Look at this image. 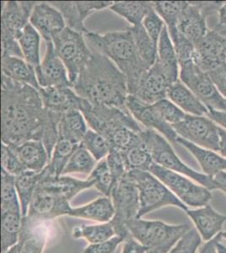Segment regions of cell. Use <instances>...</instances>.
Wrapping results in <instances>:
<instances>
[{
    "label": "cell",
    "mask_w": 226,
    "mask_h": 253,
    "mask_svg": "<svg viewBox=\"0 0 226 253\" xmlns=\"http://www.w3.org/2000/svg\"><path fill=\"white\" fill-rule=\"evenodd\" d=\"M63 115L47 112L39 90L1 77V138L14 146L29 140H40L51 159L58 139V125Z\"/></svg>",
    "instance_id": "cell-1"
},
{
    "label": "cell",
    "mask_w": 226,
    "mask_h": 253,
    "mask_svg": "<svg viewBox=\"0 0 226 253\" xmlns=\"http://www.w3.org/2000/svg\"><path fill=\"white\" fill-rule=\"evenodd\" d=\"M72 88L93 106H108L129 111L126 107L129 95L126 76L111 59L99 52H92L89 62Z\"/></svg>",
    "instance_id": "cell-2"
},
{
    "label": "cell",
    "mask_w": 226,
    "mask_h": 253,
    "mask_svg": "<svg viewBox=\"0 0 226 253\" xmlns=\"http://www.w3.org/2000/svg\"><path fill=\"white\" fill-rule=\"evenodd\" d=\"M84 36L92 52L106 56L126 76L129 95H134L141 76L149 68L138 55L130 27L105 34L89 32Z\"/></svg>",
    "instance_id": "cell-3"
},
{
    "label": "cell",
    "mask_w": 226,
    "mask_h": 253,
    "mask_svg": "<svg viewBox=\"0 0 226 253\" xmlns=\"http://www.w3.org/2000/svg\"><path fill=\"white\" fill-rule=\"evenodd\" d=\"M130 236L149 251L168 253L191 227L187 224H169L160 220L135 218L127 223Z\"/></svg>",
    "instance_id": "cell-4"
},
{
    "label": "cell",
    "mask_w": 226,
    "mask_h": 253,
    "mask_svg": "<svg viewBox=\"0 0 226 253\" xmlns=\"http://www.w3.org/2000/svg\"><path fill=\"white\" fill-rule=\"evenodd\" d=\"M140 136L143 143L149 149L155 164L185 175L210 191L217 190L214 178L203 173L198 172L185 164L176 154L171 143L158 133L157 131L143 128Z\"/></svg>",
    "instance_id": "cell-5"
},
{
    "label": "cell",
    "mask_w": 226,
    "mask_h": 253,
    "mask_svg": "<svg viewBox=\"0 0 226 253\" xmlns=\"http://www.w3.org/2000/svg\"><path fill=\"white\" fill-rule=\"evenodd\" d=\"M137 185L140 209L137 218L166 206H173L186 212L188 208L178 199L162 181L146 170H134L128 172Z\"/></svg>",
    "instance_id": "cell-6"
},
{
    "label": "cell",
    "mask_w": 226,
    "mask_h": 253,
    "mask_svg": "<svg viewBox=\"0 0 226 253\" xmlns=\"http://www.w3.org/2000/svg\"><path fill=\"white\" fill-rule=\"evenodd\" d=\"M111 199L115 213L110 222L114 227L116 235L126 240L131 236L127 228V223L137 218L140 209L137 185L128 173L115 185L111 193Z\"/></svg>",
    "instance_id": "cell-7"
},
{
    "label": "cell",
    "mask_w": 226,
    "mask_h": 253,
    "mask_svg": "<svg viewBox=\"0 0 226 253\" xmlns=\"http://www.w3.org/2000/svg\"><path fill=\"white\" fill-rule=\"evenodd\" d=\"M55 52L63 61L72 84L89 62L92 51L86 42L84 34L65 27L52 38Z\"/></svg>",
    "instance_id": "cell-8"
},
{
    "label": "cell",
    "mask_w": 226,
    "mask_h": 253,
    "mask_svg": "<svg viewBox=\"0 0 226 253\" xmlns=\"http://www.w3.org/2000/svg\"><path fill=\"white\" fill-rule=\"evenodd\" d=\"M80 112L90 128L103 135L106 139L123 127H129L137 132L143 130L129 111L108 106H93L84 99Z\"/></svg>",
    "instance_id": "cell-9"
},
{
    "label": "cell",
    "mask_w": 226,
    "mask_h": 253,
    "mask_svg": "<svg viewBox=\"0 0 226 253\" xmlns=\"http://www.w3.org/2000/svg\"><path fill=\"white\" fill-rule=\"evenodd\" d=\"M149 171L162 181L186 206L203 207L209 205V202L212 199V191L185 175L167 170L155 162L151 165Z\"/></svg>",
    "instance_id": "cell-10"
},
{
    "label": "cell",
    "mask_w": 226,
    "mask_h": 253,
    "mask_svg": "<svg viewBox=\"0 0 226 253\" xmlns=\"http://www.w3.org/2000/svg\"><path fill=\"white\" fill-rule=\"evenodd\" d=\"M179 80L209 110L226 112V100L221 95L209 73L203 71L193 62L179 65Z\"/></svg>",
    "instance_id": "cell-11"
},
{
    "label": "cell",
    "mask_w": 226,
    "mask_h": 253,
    "mask_svg": "<svg viewBox=\"0 0 226 253\" xmlns=\"http://www.w3.org/2000/svg\"><path fill=\"white\" fill-rule=\"evenodd\" d=\"M223 3L221 1L187 2L179 18L178 32L195 46L209 31V18L218 17V13Z\"/></svg>",
    "instance_id": "cell-12"
},
{
    "label": "cell",
    "mask_w": 226,
    "mask_h": 253,
    "mask_svg": "<svg viewBox=\"0 0 226 253\" xmlns=\"http://www.w3.org/2000/svg\"><path fill=\"white\" fill-rule=\"evenodd\" d=\"M178 137L204 149L219 151V126L207 116L186 115L183 121L172 125Z\"/></svg>",
    "instance_id": "cell-13"
},
{
    "label": "cell",
    "mask_w": 226,
    "mask_h": 253,
    "mask_svg": "<svg viewBox=\"0 0 226 253\" xmlns=\"http://www.w3.org/2000/svg\"><path fill=\"white\" fill-rule=\"evenodd\" d=\"M193 62L207 73L226 63V38L217 31L209 30L195 45Z\"/></svg>",
    "instance_id": "cell-14"
},
{
    "label": "cell",
    "mask_w": 226,
    "mask_h": 253,
    "mask_svg": "<svg viewBox=\"0 0 226 253\" xmlns=\"http://www.w3.org/2000/svg\"><path fill=\"white\" fill-rule=\"evenodd\" d=\"M63 15L67 27L69 29L86 34L89 32L85 26V20L92 13L110 8L113 2L110 1H59L49 2Z\"/></svg>",
    "instance_id": "cell-15"
},
{
    "label": "cell",
    "mask_w": 226,
    "mask_h": 253,
    "mask_svg": "<svg viewBox=\"0 0 226 253\" xmlns=\"http://www.w3.org/2000/svg\"><path fill=\"white\" fill-rule=\"evenodd\" d=\"M36 75L41 88L72 87L66 67L55 52L52 41L46 42V53Z\"/></svg>",
    "instance_id": "cell-16"
},
{
    "label": "cell",
    "mask_w": 226,
    "mask_h": 253,
    "mask_svg": "<svg viewBox=\"0 0 226 253\" xmlns=\"http://www.w3.org/2000/svg\"><path fill=\"white\" fill-rule=\"evenodd\" d=\"M126 107L138 124H142L148 129L160 132L171 144H177L178 133L171 124H167L160 118L153 105L144 103L135 95H129L127 98Z\"/></svg>",
    "instance_id": "cell-17"
},
{
    "label": "cell",
    "mask_w": 226,
    "mask_h": 253,
    "mask_svg": "<svg viewBox=\"0 0 226 253\" xmlns=\"http://www.w3.org/2000/svg\"><path fill=\"white\" fill-rule=\"evenodd\" d=\"M71 210L69 200L37 188L26 216L38 221H50L61 216H69Z\"/></svg>",
    "instance_id": "cell-18"
},
{
    "label": "cell",
    "mask_w": 226,
    "mask_h": 253,
    "mask_svg": "<svg viewBox=\"0 0 226 253\" xmlns=\"http://www.w3.org/2000/svg\"><path fill=\"white\" fill-rule=\"evenodd\" d=\"M172 84H173L167 78L160 66L155 63L141 76L132 95L144 103L152 105L167 98V93Z\"/></svg>",
    "instance_id": "cell-19"
},
{
    "label": "cell",
    "mask_w": 226,
    "mask_h": 253,
    "mask_svg": "<svg viewBox=\"0 0 226 253\" xmlns=\"http://www.w3.org/2000/svg\"><path fill=\"white\" fill-rule=\"evenodd\" d=\"M37 2L6 1L2 2L1 33H6L20 39L23 30L29 23Z\"/></svg>",
    "instance_id": "cell-20"
},
{
    "label": "cell",
    "mask_w": 226,
    "mask_h": 253,
    "mask_svg": "<svg viewBox=\"0 0 226 253\" xmlns=\"http://www.w3.org/2000/svg\"><path fill=\"white\" fill-rule=\"evenodd\" d=\"M30 23L39 32L45 42L52 41L54 36L66 27L61 12L49 2L37 3L30 18Z\"/></svg>",
    "instance_id": "cell-21"
},
{
    "label": "cell",
    "mask_w": 226,
    "mask_h": 253,
    "mask_svg": "<svg viewBox=\"0 0 226 253\" xmlns=\"http://www.w3.org/2000/svg\"><path fill=\"white\" fill-rule=\"evenodd\" d=\"M43 107L47 112L63 115L71 110L82 107L83 98L76 94L72 87H47L39 89Z\"/></svg>",
    "instance_id": "cell-22"
},
{
    "label": "cell",
    "mask_w": 226,
    "mask_h": 253,
    "mask_svg": "<svg viewBox=\"0 0 226 253\" xmlns=\"http://www.w3.org/2000/svg\"><path fill=\"white\" fill-rule=\"evenodd\" d=\"M49 232L48 221H38L24 216L17 243L19 253H43Z\"/></svg>",
    "instance_id": "cell-23"
},
{
    "label": "cell",
    "mask_w": 226,
    "mask_h": 253,
    "mask_svg": "<svg viewBox=\"0 0 226 253\" xmlns=\"http://www.w3.org/2000/svg\"><path fill=\"white\" fill-rule=\"evenodd\" d=\"M46 175L38 185V188L46 193L63 197L69 202L84 190L94 187V183L88 179L80 180L68 175H53L49 174L47 168Z\"/></svg>",
    "instance_id": "cell-24"
},
{
    "label": "cell",
    "mask_w": 226,
    "mask_h": 253,
    "mask_svg": "<svg viewBox=\"0 0 226 253\" xmlns=\"http://www.w3.org/2000/svg\"><path fill=\"white\" fill-rule=\"evenodd\" d=\"M186 213L205 242H209L221 233L224 224L226 223V215L217 212L210 205L197 210H188Z\"/></svg>",
    "instance_id": "cell-25"
},
{
    "label": "cell",
    "mask_w": 226,
    "mask_h": 253,
    "mask_svg": "<svg viewBox=\"0 0 226 253\" xmlns=\"http://www.w3.org/2000/svg\"><path fill=\"white\" fill-rule=\"evenodd\" d=\"M23 217L20 203L1 208V253L17 244Z\"/></svg>",
    "instance_id": "cell-26"
},
{
    "label": "cell",
    "mask_w": 226,
    "mask_h": 253,
    "mask_svg": "<svg viewBox=\"0 0 226 253\" xmlns=\"http://www.w3.org/2000/svg\"><path fill=\"white\" fill-rule=\"evenodd\" d=\"M9 147L17 155L26 170L42 171L50 161L46 147L40 140H29Z\"/></svg>",
    "instance_id": "cell-27"
},
{
    "label": "cell",
    "mask_w": 226,
    "mask_h": 253,
    "mask_svg": "<svg viewBox=\"0 0 226 253\" xmlns=\"http://www.w3.org/2000/svg\"><path fill=\"white\" fill-rule=\"evenodd\" d=\"M155 63L160 66L172 84L179 81L180 68L178 55L166 26L164 27L158 42L157 59Z\"/></svg>",
    "instance_id": "cell-28"
},
{
    "label": "cell",
    "mask_w": 226,
    "mask_h": 253,
    "mask_svg": "<svg viewBox=\"0 0 226 253\" xmlns=\"http://www.w3.org/2000/svg\"><path fill=\"white\" fill-rule=\"evenodd\" d=\"M177 143L182 145L192 154L198 161L203 174L214 178L218 173L226 170V159L215 151L198 146L181 137H178Z\"/></svg>",
    "instance_id": "cell-29"
},
{
    "label": "cell",
    "mask_w": 226,
    "mask_h": 253,
    "mask_svg": "<svg viewBox=\"0 0 226 253\" xmlns=\"http://www.w3.org/2000/svg\"><path fill=\"white\" fill-rule=\"evenodd\" d=\"M167 98L185 113L192 116H207L209 109L181 81L170 87Z\"/></svg>",
    "instance_id": "cell-30"
},
{
    "label": "cell",
    "mask_w": 226,
    "mask_h": 253,
    "mask_svg": "<svg viewBox=\"0 0 226 253\" xmlns=\"http://www.w3.org/2000/svg\"><path fill=\"white\" fill-rule=\"evenodd\" d=\"M2 75L18 83L28 84L35 89H40L36 69L23 58L17 57L1 58Z\"/></svg>",
    "instance_id": "cell-31"
},
{
    "label": "cell",
    "mask_w": 226,
    "mask_h": 253,
    "mask_svg": "<svg viewBox=\"0 0 226 253\" xmlns=\"http://www.w3.org/2000/svg\"><path fill=\"white\" fill-rule=\"evenodd\" d=\"M115 210L110 197H100L88 205L72 208L69 216L89 219L98 223H107L113 219Z\"/></svg>",
    "instance_id": "cell-32"
},
{
    "label": "cell",
    "mask_w": 226,
    "mask_h": 253,
    "mask_svg": "<svg viewBox=\"0 0 226 253\" xmlns=\"http://www.w3.org/2000/svg\"><path fill=\"white\" fill-rule=\"evenodd\" d=\"M87 131V123L82 112L79 110H71L65 112L61 118L58 125V138L80 144Z\"/></svg>",
    "instance_id": "cell-33"
},
{
    "label": "cell",
    "mask_w": 226,
    "mask_h": 253,
    "mask_svg": "<svg viewBox=\"0 0 226 253\" xmlns=\"http://www.w3.org/2000/svg\"><path fill=\"white\" fill-rule=\"evenodd\" d=\"M45 175L46 169L42 171L26 170L15 176V187L23 216L27 215L30 204L34 197L38 185Z\"/></svg>",
    "instance_id": "cell-34"
},
{
    "label": "cell",
    "mask_w": 226,
    "mask_h": 253,
    "mask_svg": "<svg viewBox=\"0 0 226 253\" xmlns=\"http://www.w3.org/2000/svg\"><path fill=\"white\" fill-rule=\"evenodd\" d=\"M153 8L149 1H117L113 2L110 9L128 20L132 26H139L148 12Z\"/></svg>",
    "instance_id": "cell-35"
},
{
    "label": "cell",
    "mask_w": 226,
    "mask_h": 253,
    "mask_svg": "<svg viewBox=\"0 0 226 253\" xmlns=\"http://www.w3.org/2000/svg\"><path fill=\"white\" fill-rule=\"evenodd\" d=\"M186 3V1H153L154 9L166 24L172 42L178 38V21Z\"/></svg>",
    "instance_id": "cell-36"
},
{
    "label": "cell",
    "mask_w": 226,
    "mask_h": 253,
    "mask_svg": "<svg viewBox=\"0 0 226 253\" xmlns=\"http://www.w3.org/2000/svg\"><path fill=\"white\" fill-rule=\"evenodd\" d=\"M41 35L35 29L32 24L29 23L23 30L19 39L20 48L23 53L24 59L35 69L40 66Z\"/></svg>",
    "instance_id": "cell-37"
},
{
    "label": "cell",
    "mask_w": 226,
    "mask_h": 253,
    "mask_svg": "<svg viewBox=\"0 0 226 253\" xmlns=\"http://www.w3.org/2000/svg\"><path fill=\"white\" fill-rule=\"evenodd\" d=\"M72 235L75 239H86L90 244L106 242L117 236L111 222L97 224H81L80 226L74 227Z\"/></svg>",
    "instance_id": "cell-38"
},
{
    "label": "cell",
    "mask_w": 226,
    "mask_h": 253,
    "mask_svg": "<svg viewBox=\"0 0 226 253\" xmlns=\"http://www.w3.org/2000/svg\"><path fill=\"white\" fill-rule=\"evenodd\" d=\"M135 45L141 59L148 68H151L157 59L158 43L152 40L143 25L131 26Z\"/></svg>",
    "instance_id": "cell-39"
},
{
    "label": "cell",
    "mask_w": 226,
    "mask_h": 253,
    "mask_svg": "<svg viewBox=\"0 0 226 253\" xmlns=\"http://www.w3.org/2000/svg\"><path fill=\"white\" fill-rule=\"evenodd\" d=\"M78 146L79 144H73L69 140L58 138L54 149L52 150L50 161L46 166L49 174L53 175H62L68 161Z\"/></svg>",
    "instance_id": "cell-40"
},
{
    "label": "cell",
    "mask_w": 226,
    "mask_h": 253,
    "mask_svg": "<svg viewBox=\"0 0 226 253\" xmlns=\"http://www.w3.org/2000/svg\"><path fill=\"white\" fill-rule=\"evenodd\" d=\"M122 155L128 171L134 170L149 171L154 163L151 154L143 140L130 147L125 152L122 153Z\"/></svg>",
    "instance_id": "cell-41"
},
{
    "label": "cell",
    "mask_w": 226,
    "mask_h": 253,
    "mask_svg": "<svg viewBox=\"0 0 226 253\" xmlns=\"http://www.w3.org/2000/svg\"><path fill=\"white\" fill-rule=\"evenodd\" d=\"M95 166V159L86 150L83 144H80L68 161L62 175H65L71 173H82L88 175L94 170Z\"/></svg>",
    "instance_id": "cell-42"
},
{
    "label": "cell",
    "mask_w": 226,
    "mask_h": 253,
    "mask_svg": "<svg viewBox=\"0 0 226 253\" xmlns=\"http://www.w3.org/2000/svg\"><path fill=\"white\" fill-rule=\"evenodd\" d=\"M87 179L94 183V187L103 196L111 198V193L116 183L106 158L98 161Z\"/></svg>",
    "instance_id": "cell-43"
},
{
    "label": "cell",
    "mask_w": 226,
    "mask_h": 253,
    "mask_svg": "<svg viewBox=\"0 0 226 253\" xmlns=\"http://www.w3.org/2000/svg\"><path fill=\"white\" fill-rule=\"evenodd\" d=\"M81 144L86 147L95 161L106 158L111 151V144L103 135L94 130L88 129Z\"/></svg>",
    "instance_id": "cell-44"
},
{
    "label": "cell",
    "mask_w": 226,
    "mask_h": 253,
    "mask_svg": "<svg viewBox=\"0 0 226 253\" xmlns=\"http://www.w3.org/2000/svg\"><path fill=\"white\" fill-rule=\"evenodd\" d=\"M155 111L164 121L171 125L179 124L186 118V113L175 105L168 98H165L160 101L152 104Z\"/></svg>",
    "instance_id": "cell-45"
},
{
    "label": "cell",
    "mask_w": 226,
    "mask_h": 253,
    "mask_svg": "<svg viewBox=\"0 0 226 253\" xmlns=\"http://www.w3.org/2000/svg\"><path fill=\"white\" fill-rule=\"evenodd\" d=\"M19 203L20 200L15 187V176L1 169V208Z\"/></svg>",
    "instance_id": "cell-46"
},
{
    "label": "cell",
    "mask_w": 226,
    "mask_h": 253,
    "mask_svg": "<svg viewBox=\"0 0 226 253\" xmlns=\"http://www.w3.org/2000/svg\"><path fill=\"white\" fill-rule=\"evenodd\" d=\"M1 165L2 170L14 176H17L26 170L14 150L3 143L1 145Z\"/></svg>",
    "instance_id": "cell-47"
},
{
    "label": "cell",
    "mask_w": 226,
    "mask_h": 253,
    "mask_svg": "<svg viewBox=\"0 0 226 253\" xmlns=\"http://www.w3.org/2000/svg\"><path fill=\"white\" fill-rule=\"evenodd\" d=\"M202 240L197 229L191 228L168 253H196Z\"/></svg>",
    "instance_id": "cell-48"
},
{
    "label": "cell",
    "mask_w": 226,
    "mask_h": 253,
    "mask_svg": "<svg viewBox=\"0 0 226 253\" xmlns=\"http://www.w3.org/2000/svg\"><path fill=\"white\" fill-rule=\"evenodd\" d=\"M142 25L152 40L158 43L166 24L160 15H158L157 12L155 11L154 6L143 19Z\"/></svg>",
    "instance_id": "cell-49"
},
{
    "label": "cell",
    "mask_w": 226,
    "mask_h": 253,
    "mask_svg": "<svg viewBox=\"0 0 226 253\" xmlns=\"http://www.w3.org/2000/svg\"><path fill=\"white\" fill-rule=\"evenodd\" d=\"M106 161L111 169L112 175L114 177L115 183L117 184L118 181L123 178L127 173L129 172L127 170L126 164H125L123 155L118 150H111L108 156L106 157Z\"/></svg>",
    "instance_id": "cell-50"
},
{
    "label": "cell",
    "mask_w": 226,
    "mask_h": 253,
    "mask_svg": "<svg viewBox=\"0 0 226 253\" xmlns=\"http://www.w3.org/2000/svg\"><path fill=\"white\" fill-rule=\"evenodd\" d=\"M124 241L125 240L121 236H115L106 242L90 244L84 250L83 253H114L118 249V246L124 242Z\"/></svg>",
    "instance_id": "cell-51"
},
{
    "label": "cell",
    "mask_w": 226,
    "mask_h": 253,
    "mask_svg": "<svg viewBox=\"0 0 226 253\" xmlns=\"http://www.w3.org/2000/svg\"><path fill=\"white\" fill-rule=\"evenodd\" d=\"M1 43L2 57H17L24 59L19 41L16 38L6 33H1Z\"/></svg>",
    "instance_id": "cell-52"
},
{
    "label": "cell",
    "mask_w": 226,
    "mask_h": 253,
    "mask_svg": "<svg viewBox=\"0 0 226 253\" xmlns=\"http://www.w3.org/2000/svg\"><path fill=\"white\" fill-rule=\"evenodd\" d=\"M209 74L219 91L226 100V63Z\"/></svg>",
    "instance_id": "cell-53"
},
{
    "label": "cell",
    "mask_w": 226,
    "mask_h": 253,
    "mask_svg": "<svg viewBox=\"0 0 226 253\" xmlns=\"http://www.w3.org/2000/svg\"><path fill=\"white\" fill-rule=\"evenodd\" d=\"M149 250L139 242H137L134 237L129 236L123 242L122 253H147Z\"/></svg>",
    "instance_id": "cell-54"
},
{
    "label": "cell",
    "mask_w": 226,
    "mask_h": 253,
    "mask_svg": "<svg viewBox=\"0 0 226 253\" xmlns=\"http://www.w3.org/2000/svg\"><path fill=\"white\" fill-rule=\"evenodd\" d=\"M207 117L215 122L217 125L226 130V112L209 110Z\"/></svg>",
    "instance_id": "cell-55"
},
{
    "label": "cell",
    "mask_w": 226,
    "mask_h": 253,
    "mask_svg": "<svg viewBox=\"0 0 226 253\" xmlns=\"http://www.w3.org/2000/svg\"><path fill=\"white\" fill-rule=\"evenodd\" d=\"M222 241L221 233L218 234L215 238L207 242L206 244L203 246L199 253H218L217 244Z\"/></svg>",
    "instance_id": "cell-56"
},
{
    "label": "cell",
    "mask_w": 226,
    "mask_h": 253,
    "mask_svg": "<svg viewBox=\"0 0 226 253\" xmlns=\"http://www.w3.org/2000/svg\"><path fill=\"white\" fill-rule=\"evenodd\" d=\"M214 181L217 189L221 190L223 193L226 194V172L225 171H221L218 173L217 175L214 176Z\"/></svg>",
    "instance_id": "cell-57"
},
{
    "label": "cell",
    "mask_w": 226,
    "mask_h": 253,
    "mask_svg": "<svg viewBox=\"0 0 226 253\" xmlns=\"http://www.w3.org/2000/svg\"><path fill=\"white\" fill-rule=\"evenodd\" d=\"M219 134H220V147L219 151L221 156L226 159V130L219 126Z\"/></svg>",
    "instance_id": "cell-58"
},
{
    "label": "cell",
    "mask_w": 226,
    "mask_h": 253,
    "mask_svg": "<svg viewBox=\"0 0 226 253\" xmlns=\"http://www.w3.org/2000/svg\"><path fill=\"white\" fill-rule=\"evenodd\" d=\"M215 26H226V2H224L223 5L219 10L217 24Z\"/></svg>",
    "instance_id": "cell-59"
},
{
    "label": "cell",
    "mask_w": 226,
    "mask_h": 253,
    "mask_svg": "<svg viewBox=\"0 0 226 253\" xmlns=\"http://www.w3.org/2000/svg\"><path fill=\"white\" fill-rule=\"evenodd\" d=\"M212 29L217 31L220 34L222 35L224 38H226V26H215Z\"/></svg>",
    "instance_id": "cell-60"
},
{
    "label": "cell",
    "mask_w": 226,
    "mask_h": 253,
    "mask_svg": "<svg viewBox=\"0 0 226 253\" xmlns=\"http://www.w3.org/2000/svg\"><path fill=\"white\" fill-rule=\"evenodd\" d=\"M218 253H226V246L222 244L221 242H219L217 244Z\"/></svg>",
    "instance_id": "cell-61"
},
{
    "label": "cell",
    "mask_w": 226,
    "mask_h": 253,
    "mask_svg": "<svg viewBox=\"0 0 226 253\" xmlns=\"http://www.w3.org/2000/svg\"><path fill=\"white\" fill-rule=\"evenodd\" d=\"M2 253H19V247L16 244L14 247H12L11 248H9V250L5 251Z\"/></svg>",
    "instance_id": "cell-62"
},
{
    "label": "cell",
    "mask_w": 226,
    "mask_h": 253,
    "mask_svg": "<svg viewBox=\"0 0 226 253\" xmlns=\"http://www.w3.org/2000/svg\"><path fill=\"white\" fill-rule=\"evenodd\" d=\"M221 236H222V239H225V240H226V231H223V232H221Z\"/></svg>",
    "instance_id": "cell-63"
},
{
    "label": "cell",
    "mask_w": 226,
    "mask_h": 253,
    "mask_svg": "<svg viewBox=\"0 0 226 253\" xmlns=\"http://www.w3.org/2000/svg\"><path fill=\"white\" fill-rule=\"evenodd\" d=\"M147 253H159L157 252H153V251H149Z\"/></svg>",
    "instance_id": "cell-64"
}]
</instances>
